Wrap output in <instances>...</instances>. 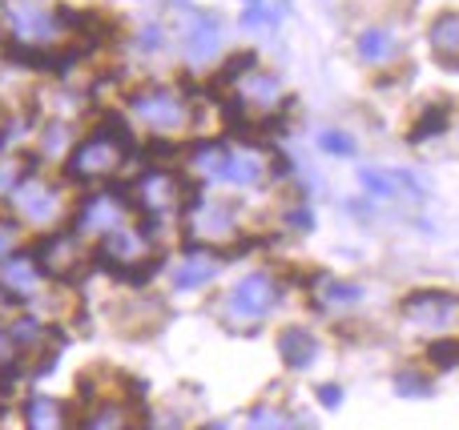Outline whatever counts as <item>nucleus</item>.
Listing matches in <instances>:
<instances>
[{
    "label": "nucleus",
    "mask_w": 459,
    "mask_h": 430,
    "mask_svg": "<svg viewBox=\"0 0 459 430\" xmlns=\"http://www.w3.org/2000/svg\"><path fill=\"white\" fill-rule=\"evenodd\" d=\"M278 302V286L270 273H246L238 286L230 289L226 298V310L230 318H266Z\"/></svg>",
    "instance_id": "4"
},
{
    "label": "nucleus",
    "mask_w": 459,
    "mask_h": 430,
    "mask_svg": "<svg viewBox=\"0 0 459 430\" xmlns=\"http://www.w3.org/2000/svg\"><path fill=\"white\" fill-rule=\"evenodd\" d=\"M202 430H226V427H222V422H210V427H202Z\"/></svg>",
    "instance_id": "33"
},
{
    "label": "nucleus",
    "mask_w": 459,
    "mask_h": 430,
    "mask_svg": "<svg viewBox=\"0 0 459 430\" xmlns=\"http://www.w3.org/2000/svg\"><path fill=\"white\" fill-rule=\"evenodd\" d=\"M185 234L194 241H213V245L234 238V209L226 201H213V197L194 193L185 201Z\"/></svg>",
    "instance_id": "3"
},
{
    "label": "nucleus",
    "mask_w": 459,
    "mask_h": 430,
    "mask_svg": "<svg viewBox=\"0 0 459 430\" xmlns=\"http://www.w3.org/2000/svg\"><path fill=\"white\" fill-rule=\"evenodd\" d=\"M213 266L210 257H185L178 266V273H174V286L178 289H197V286H206V282H213Z\"/></svg>",
    "instance_id": "17"
},
{
    "label": "nucleus",
    "mask_w": 459,
    "mask_h": 430,
    "mask_svg": "<svg viewBox=\"0 0 459 430\" xmlns=\"http://www.w3.org/2000/svg\"><path fill=\"white\" fill-rule=\"evenodd\" d=\"M443 121H447V113H443L439 105H431V109L419 117V125H415V133H411V141H423V137H431V133H443Z\"/></svg>",
    "instance_id": "24"
},
{
    "label": "nucleus",
    "mask_w": 459,
    "mask_h": 430,
    "mask_svg": "<svg viewBox=\"0 0 459 430\" xmlns=\"http://www.w3.org/2000/svg\"><path fill=\"white\" fill-rule=\"evenodd\" d=\"M13 201H17L20 217H29L33 225H49L57 217V209H61V197L52 185L45 181H36V177H24L17 189H13Z\"/></svg>",
    "instance_id": "9"
},
{
    "label": "nucleus",
    "mask_w": 459,
    "mask_h": 430,
    "mask_svg": "<svg viewBox=\"0 0 459 430\" xmlns=\"http://www.w3.org/2000/svg\"><path fill=\"white\" fill-rule=\"evenodd\" d=\"M391 48H395L391 32H383V29H367V32L359 36V57H362L367 64L387 61V57H391Z\"/></svg>",
    "instance_id": "20"
},
{
    "label": "nucleus",
    "mask_w": 459,
    "mask_h": 430,
    "mask_svg": "<svg viewBox=\"0 0 459 430\" xmlns=\"http://www.w3.org/2000/svg\"><path fill=\"white\" fill-rule=\"evenodd\" d=\"M24 181V169H20V161H0V193H13Z\"/></svg>",
    "instance_id": "27"
},
{
    "label": "nucleus",
    "mask_w": 459,
    "mask_h": 430,
    "mask_svg": "<svg viewBox=\"0 0 459 430\" xmlns=\"http://www.w3.org/2000/svg\"><path fill=\"white\" fill-rule=\"evenodd\" d=\"M33 257H36V266H41L45 278L69 282V278H77V270L85 266V245L77 241V234H52V238H45L33 250Z\"/></svg>",
    "instance_id": "5"
},
{
    "label": "nucleus",
    "mask_w": 459,
    "mask_h": 430,
    "mask_svg": "<svg viewBox=\"0 0 459 430\" xmlns=\"http://www.w3.org/2000/svg\"><path fill=\"white\" fill-rule=\"evenodd\" d=\"M213 45H218V20L197 16L194 24H190V32H185V52L190 57H210Z\"/></svg>",
    "instance_id": "16"
},
{
    "label": "nucleus",
    "mask_w": 459,
    "mask_h": 430,
    "mask_svg": "<svg viewBox=\"0 0 459 430\" xmlns=\"http://www.w3.org/2000/svg\"><path fill=\"white\" fill-rule=\"evenodd\" d=\"M190 169H194L197 177H206V181H226L230 149H222V145H213V141L194 145V153H190Z\"/></svg>",
    "instance_id": "13"
},
{
    "label": "nucleus",
    "mask_w": 459,
    "mask_h": 430,
    "mask_svg": "<svg viewBox=\"0 0 459 430\" xmlns=\"http://www.w3.org/2000/svg\"><path fill=\"white\" fill-rule=\"evenodd\" d=\"M250 4H258V0H250Z\"/></svg>",
    "instance_id": "34"
},
{
    "label": "nucleus",
    "mask_w": 459,
    "mask_h": 430,
    "mask_svg": "<svg viewBox=\"0 0 459 430\" xmlns=\"http://www.w3.org/2000/svg\"><path fill=\"white\" fill-rule=\"evenodd\" d=\"M129 197L146 217H162L169 209L185 206L194 193H185V181L178 173H169V169H146V173L137 177V185L129 189Z\"/></svg>",
    "instance_id": "2"
},
{
    "label": "nucleus",
    "mask_w": 459,
    "mask_h": 430,
    "mask_svg": "<svg viewBox=\"0 0 459 430\" xmlns=\"http://www.w3.org/2000/svg\"><path fill=\"white\" fill-rule=\"evenodd\" d=\"M459 298L447 294V289H415L403 298V314H407L415 326H447L451 314H456Z\"/></svg>",
    "instance_id": "8"
},
{
    "label": "nucleus",
    "mask_w": 459,
    "mask_h": 430,
    "mask_svg": "<svg viewBox=\"0 0 459 430\" xmlns=\"http://www.w3.org/2000/svg\"><path fill=\"white\" fill-rule=\"evenodd\" d=\"M323 298H327L330 306H355V302H362V289L355 286V282H327Z\"/></svg>",
    "instance_id": "22"
},
{
    "label": "nucleus",
    "mask_w": 459,
    "mask_h": 430,
    "mask_svg": "<svg viewBox=\"0 0 459 430\" xmlns=\"http://www.w3.org/2000/svg\"><path fill=\"white\" fill-rule=\"evenodd\" d=\"M41 278H45V273H41V266H36L33 254H8L4 257V286L13 289V294L29 298Z\"/></svg>",
    "instance_id": "12"
},
{
    "label": "nucleus",
    "mask_w": 459,
    "mask_h": 430,
    "mask_svg": "<svg viewBox=\"0 0 459 430\" xmlns=\"http://www.w3.org/2000/svg\"><path fill=\"white\" fill-rule=\"evenodd\" d=\"M395 394H403V399H427L431 386H427L423 378H415V374H399V378H395Z\"/></svg>",
    "instance_id": "25"
},
{
    "label": "nucleus",
    "mask_w": 459,
    "mask_h": 430,
    "mask_svg": "<svg viewBox=\"0 0 459 430\" xmlns=\"http://www.w3.org/2000/svg\"><path fill=\"white\" fill-rule=\"evenodd\" d=\"M125 206H133V197L125 193V197H117V193H89L81 201V209H77V222H73V234L81 238V234H113V229H121V213H125Z\"/></svg>",
    "instance_id": "7"
},
{
    "label": "nucleus",
    "mask_w": 459,
    "mask_h": 430,
    "mask_svg": "<svg viewBox=\"0 0 459 430\" xmlns=\"http://www.w3.org/2000/svg\"><path fill=\"white\" fill-rule=\"evenodd\" d=\"M431 362H435V366H459V342H435V346H431Z\"/></svg>",
    "instance_id": "26"
},
{
    "label": "nucleus",
    "mask_w": 459,
    "mask_h": 430,
    "mask_svg": "<svg viewBox=\"0 0 459 430\" xmlns=\"http://www.w3.org/2000/svg\"><path fill=\"white\" fill-rule=\"evenodd\" d=\"M318 145L334 153V157H351L355 153V137L351 133H339V129H327V133H318Z\"/></svg>",
    "instance_id": "23"
},
{
    "label": "nucleus",
    "mask_w": 459,
    "mask_h": 430,
    "mask_svg": "<svg viewBox=\"0 0 459 430\" xmlns=\"http://www.w3.org/2000/svg\"><path fill=\"white\" fill-rule=\"evenodd\" d=\"M250 430H282V418L270 410H254L250 415Z\"/></svg>",
    "instance_id": "29"
},
{
    "label": "nucleus",
    "mask_w": 459,
    "mask_h": 430,
    "mask_svg": "<svg viewBox=\"0 0 459 430\" xmlns=\"http://www.w3.org/2000/svg\"><path fill=\"white\" fill-rule=\"evenodd\" d=\"M65 145V133H61V125H52L49 133H45V153H57Z\"/></svg>",
    "instance_id": "31"
},
{
    "label": "nucleus",
    "mask_w": 459,
    "mask_h": 430,
    "mask_svg": "<svg viewBox=\"0 0 459 430\" xmlns=\"http://www.w3.org/2000/svg\"><path fill=\"white\" fill-rule=\"evenodd\" d=\"M359 185H362L367 197H379V201L399 197V185H395L391 169H371V165H362V169H359Z\"/></svg>",
    "instance_id": "18"
},
{
    "label": "nucleus",
    "mask_w": 459,
    "mask_h": 430,
    "mask_svg": "<svg viewBox=\"0 0 459 430\" xmlns=\"http://www.w3.org/2000/svg\"><path fill=\"white\" fill-rule=\"evenodd\" d=\"M13 250V225H0V257H8Z\"/></svg>",
    "instance_id": "32"
},
{
    "label": "nucleus",
    "mask_w": 459,
    "mask_h": 430,
    "mask_svg": "<svg viewBox=\"0 0 459 430\" xmlns=\"http://www.w3.org/2000/svg\"><path fill=\"white\" fill-rule=\"evenodd\" d=\"M318 402H323L327 410H339V406H343V386H334V382L318 386Z\"/></svg>",
    "instance_id": "28"
},
{
    "label": "nucleus",
    "mask_w": 459,
    "mask_h": 430,
    "mask_svg": "<svg viewBox=\"0 0 459 430\" xmlns=\"http://www.w3.org/2000/svg\"><path fill=\"white\" fill-rule=\"evenodd\" d=\"M24 427L29 430H61V406L45 394L24 402Z\"/></svg>",
    "instance_id": "15"
},
{
    "label": "nucleus",
    "mask_w": 459,
    "mask_h": 430,
    "mask_svg": "<svg viewBox=\"0 0 459 430\" xmlns=\"http://www.w3.org/2000/svg\"><path fill=\"white\" fill-rule=\"evenodd\" d=\"M262 177H266V157L258 149H238V153H230L226 181H234V185H258Z\"/></svg>",
    "instance_id": "14"
},
{
    "label": "nucleus",
    "mask_w": 459,
    "mask_h": 430,
    "mask_svg": "<svg viewBox=\"0 0 459 430\" xmlns=\"http://www.w3.org/2000/svg\"><path fill=\"white\" fill-rule=\"evenodd\" d=\"M242 101H254V105H262V109H274V105H278V80L266 77V73H254L250 85H242Z\"/></svg>",
    "instance_id": "21"
},
{
    "label": "nucleus",
    "mask_w": 459,
    "mask_h": 430,
    "mask_svg": "<svg viewBox=\"0 0 459 430\" xmlns=\"http://www.w3.org/2000/svg\"><path fill=\"white\" fill-rule=\"evenodd\" d=\"M286 225H295V229H314V213L311 209H290V213H286Z\"/></svg>",
    "instance_id": "30"
},
{
    "label": "nucleus",
    "mask_w": 459,
    "mask_h": 430,
    "mask_svg": "<svg viewBox=\"0 0 459 430\" xmlns=\"http://www.w3.org/2000/svg\"><path fill=\"white\" fill-rule=\"evenodd\" d=\"M81 430H129V422H125V406H117V402H101V406L89 410V418H85Z\"/></svg>",
    "instance_id": "19"
},
{
    "label": "nucleus",
    "mask_w": 459,
    "mask_h": 430,
    "mask_svg": "<svg viewBox=\"0 0 459 430\" xmlns=\"http://www.w3.org/2000/svg\"><path fill=\"white\" fill-rule=\"evenodd\" d=\"M431 52L447 69H459V13H443L431 24Z\"/></svg>",
    "instance_id": "11"
},
{
    "label": "nucleus",
    "mask_w": 459,
    "mask_h": 430,
    "mask_svg": "<svg viewBox=\"0 0 459 430\" xmlns=\"http://www.w3.org/2000/svg\"><path fill=\"white\" fill-rule=\"evenodd\" d=\"M125 149H129V137H125L121 125L89 133L69 153V165H65L69 181H105V177H113L125 165Z\"/></svg>",
    "instance_id": "1"
},
{
    "label": "nucleus",
    "mask_w": 459,
    "mask_h": 430,
    "mask_svg": "<svg viewBox=\"0 0 459 430\" xmlns=\"http://www.w3.org/2000/svg\"><path fill=\"white\" fill-rule=\"evenodd\" d=\"M278 354H282V362L290 370H306L318 358V342H314L311 330H302V326H286L278 334Z\"/></svg>",
    "instance_id": "10"
},
{
    "label": "nucleus",
    "mask_w": 459,
    "mask_h": 430,
    "mask_svg": "<svg viewBox=\"0 0 459 430\" xmlns=\"http://www.w3.org/2000/svg\"><path fill=\"white\" fill-rule=\"evenodd\" d=\"M133 113L146 121L153 133H178L185 125V101L178 93H169V89H146V93L133 96Z\"/></svg>",
    "instance_id": "6"
}]
</instances>
